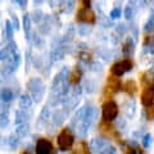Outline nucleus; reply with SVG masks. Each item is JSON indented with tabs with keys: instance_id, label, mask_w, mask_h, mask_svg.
I'll use <instances>...</instances> for the list:
<instances>
[{
	"instance_id": "2eb2a0df",
	"label": "nucleus",
	"mask_w": 154,
	"mask_h": 154,
	"mask_svg": "<svg viewBox=\"0 0 154 154\" xmlns=\"http://www.w3.org/2000/svg\"><path fill=\"white\" fill-rule=\"evenodd\" d=\"M81 2V5H84V7H90V4H91V0H80Z\"/></svg>"
},
{
	"instance_id": "4468645a",
	"label": "nucleus",
	"mask_w": 154,
	"mask_h": 154,
	"mask_svg": "<svg viewBox=\"0 0 154 154\" xmlns=\"http://www.w3.org/2000/svg\"><path fill=\"white\" fill-rule=\"evenodd\" d=\"M123 152H125V154H136V149L131 145H127V146H125Z\"/></svg>"
},
{
	"instance_id": "20e7f679",
	"label": "nucleus",
	"mask_w": 154,
	"mask_h": 154,
	"mask_svg": "<svg viewBox=\"0 0 154 154\" xmlns=\"http://www.w3.org/2000/svg\"><path fill=\"white\" fill-rule=\"evenodd\" d=\"M76 21L82 22V23H90V25H94L95 23V13L91 11L90 7L81 5L80 9L77 11Z\"/></svg>"
},
{
	"instance_id": "0eeeda50",
	"label": "nucleus",
	"mask_w": 154,
	"mask_h": 154,
	"mask_svg": "<svg viewBox=\"0 0 154 154\" xmlns=\"http://www.w3.org/2000/svg\"><path fill=\"white\" fill-rule=\"evenodd\" d=\"M53 145L45 139H40L36 144V154H51Z\"/></svg>"
},
{
	"instance_id": "f257e3e1",
	"label": "nucleus",
	"mask_w": 154,
	"mask_h": 154,
	"mask_svg": "<svg viewBox=\"0 0 154 154\" xmlns=\"http://www.w3.org/2000/svg\"><path fill=\"white\" fill-rule=\"evenodd\" d=\"M140 102L144 107L154 104V75H141V94Z\"/></svg>"
},
{
	"instance_id": "39448f33",
	"label": "nucleus",
	"mask_w": 154,
	"mask_h": 154,
	"mask_svg": "<svg viewBox=\"0 0 154 154\" xmlns=\"http://www.w3.org/2000/svg\"><path fill=\"white\" fill-rule=\"evenodd\" d=\"M73 141H75V137L68 128H63L62 132L58 135V145H59V148L62 150L69 149L72 145H73Z\"/></svg>"
},
{
	"instance_id": "1a4fd4ad",
	"label": "nucleus",
	"mask_w": 154,
	"mask_h": 154,
	"mask_svg": "<svg viewBox=\"0 0 154 154\" xmlns=\"http://www.w3.org/2000/svg\"><path fill=\"white\" fill-rule=\"evenodd\" d=\"M72 153H73V154H90V152H89V146H88V144H86L85 141L77 143V145L73 148Z\"/></svg>"
},
{
	"instance_id": "9b49d317",
	"label": "nucleus",
	"mask_w": 154,
	"mask_h": 154,
	"mask_svg": "<svg viewBox=\"0 0 154 154\" xmlns=\"http://www.w3.org/2000/svg\"><path fill=\"white\" fill-rule=\"evenodd\" d=\"M80 77H81V71L76 68L71 75V82L72 84H77L80 81Z\"/></svg>"
},
{
	"instance_id": "9d476101",
	"label": "nucleus",
	"mask_w": 154,
	"mask_h": 154,
	"mask_svg": "<svg viewBox=\"0 0 154 154\" xmlns=\"http://www.w3.org/2000/svg\"><path fill=\"white\" fill-rule=\"evenodd\" d=\"M122 88H123V90L126 91V93H127L128 95H134V94L137 91V85L135 84L134 81H128V82L125 84V85L122 86Z\"/></svg>"
},
{
	"instance_id": "7ed1b4c3",
	"label": "nucleus",
	"mask_w": 154,
	"mask_h": 154,
	"mask_svg": "<svg viewBox=\"0 0 154 154\" xmlns=\"http://www.w3.org/2000/svg\"><path fill=\"white\" fill-rule=\"evenodd\" d=\"M103 119L107 122H110L118 116V105L114 100L109 99L103 104Z\"/></svg>"
},
{
	"instance_id": "f8f14e48",
	"label": "nucleus",
	"mask_w": 154,
	"mask_h": 154,
	"mask_svg": "<svg viewBox=\"0 0 154 154\" xmlns=\"http://www.w3.org/2000/svg\"><path fill=\"white\" fill-rule=\"evenodd\" d=\"M154 42V33H145V36H144V41H143V44L148 46V45H150Z\"/></svg>"
},
{
	"instance_id": "6e6552de",
	"label": "nucleus",
	"mask_w": 154,
	"mask_h": 154,
	"mask_svg": "<svg viewBox=\"0 0 154 154\" xmlns=\"http://www.w3.org/2000/svg\"><path fill=\"white\" fill-rule=\"evenodd\" d=\"M121 82H119L118 77L117 76H113L110 75L108 77V81H107V86H105V89H107L109 91V94H114L116 91H118L119 89H121Z\"/></svg>"
},
{
	"instance_id": "dca6fc26",
	"label": "nucleus",
	"mask_w": 154,
	"mask_h": 154,
	"mask_svg": "<svg viewBox=\"0 0 154 154\" xmlns=\"http://www.w3.org/2000/svg\"><path fill=\"white\" fill-rule=\"evenodd\" d=\"M23 154H28V153H23Z\"/></svg>"
},
{
	"instance_id": "423d86ee",
	"label": "nucleus",
	"mask_w": 154,
	"mask_h": 154,
	"mask_svg": "<svg viewBox=\"0 0 154 154\" xmlns=\"http://www.w3.org/2000/svg\"><path fill=\"white\" fill-rule=\"evenodd\" d=\"M99 127H100V132H102L104 136L110 137V139H114V140H117V141H121V137H119L117 130H116L109 122L104 121V122L100 123Z\"/></svg>"
},
{
	"instance_id": "ddd939ff",
	"label": "nucleus",
	"mask_w": 154,
	"mask_h": 154,
	"mask_svg": "<svg viewBox=\"0 0 154 154\" xmlns=\"http://www.w3.org/2000/svg\"><path fill=\"white\" fill-rule=\"evenodd\" d=\"M145 113L148 119H154V104L145 107Z\"/></svg>"
},
{
	"instance_id": "f03ea898",
	"label": "nucleus",
	"mask_w": 154,
	"mask_h": 154,
	"mask_svg": "<svg viewBox=\"0 0 154 154\" xmlns=\"http://www.w3.org/2000/svg\"><path fill=\"white\" fill-rule=\"evenodd\" d=\"M132 60L128 59V58H125V59L119 60V62H116V63L110 67V75L113 76H117V77H121L122 75H125L126 72L131 71L132 69Z\"/></svg>"
}]
</instances>
